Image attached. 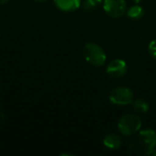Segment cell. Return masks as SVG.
<instances>
[{"mask_svg":"<svg viewBox=\"0 0 156 156\" xmlns=\"http://www.w3.org/2000/svg\"><path fill=\"white\" fill-rule=\"evenodd\" d=\"M84 56L86 60L95 67L104 65L107 58L105 50L96 43H88L85 45Z\"/></svg>","mask_w":156,"mask_h":156,"instance_id":"cell-3","label":"cell"},{"mask_svg":"<svg viewBox=\"0 0 156 156\" xmlns=\"http://www.w3.org/2000/svg\"><path fill=\"white\" fill-rule=\"evenodd\" d=\"M106 71L113 78H122L127 72V64L123 59L115 58L107 65Z\"/></svg>","mask_w":156,"mask_h":156,"instance_id":"cell-6","label":"cell"},{"mask_svg":"<svg viewBox=\"0 0 156 156\" xmlns=\"http://www.w3.org/2000/svg\"><path fill=\"white\" fill-rule=\"evenodd\" d=\"M154 155H156V150H155V151H154Z\"/></svg>","mask_w":156,"mask_h":156,"instance_id":"cell-16","label":"cell"},{"mask_svg":"<svg viewBox=\"0 0 156 156\" xmlns=\"http://www.w3.org/2000/svg\"><path fill=\"white\" fill-rule=\"evenodd\" d=\"M34 1L38 2V3H43V2H46V1H48V0H34Z\"/></svg>","mask_w":156,"mask_h":156,"instance_id":"cell-14","label":"cell"},{"mask_svg":"<svg viewBox=\"0 0 156 156\" xmlns=\"http://www.w3.org/2000/svg\"><path fill=\"white\" fill-rule=\"evenodd\" d=\"M9 0H0V5H4L5 3H7Z\"/></svg>","mask_w":156,"mask_h":156,"instance_id":"cell-13","label":"cell"},{"mask_svg":"<svg viewBox=\"0 0 156 156\" xmlns=\"http://www.w3.org/2000/svg\"><path fill=\"white\" fill-rule=\"evenodd\" d=\"M129 147L144 154H154L156 149V133L151 129L139 131L136 138L129 144Z\"/></svg>","mask_w":156,"mask_h":156,"instance_id":"cell-1","label":"cell"},{"mask_svg":"<svg viewBox=\"0 0 156 156\" xmlns=\"http://www.w3.org/2000/svg\"><path fill=\"white\" fill-rule=\"evenodd\" d=\"M56 6L64 12H71L77 10L80 5L81 0H54Z\"/></svg>","mask_w":156,"mask_h":156,"instance_id":"cell-7","label":"cell"},{"mask_svg":"<svg viewBox=\"0 0 156 156\" xmlns=\"http://www.w3.org/2000/svg\"><path fill=\"white\" fill-rule=\"evenodd\" d=\"M132 104H133V110L136 112H138V113H145L150 109L149 102L146 100L143 99V98H139V99L133 100Z\"/></svg>","mask_w":156,"mask_h":156,"instance_id":"cell-9","label":"cell"},{"mask_svg":"<svg viewBox=\"0 0 156 156\" xmlns=\"http://www.w3.org/2000/svg\"><path fill=\"white\" fill-rule=\"evenodd\" d=\"M102 1L103 0H83L82 5L86 10H92Z\"/></svg>","mask_w":156,"mask_h":156,"instance_id":"cell-11","label":"cell"},{"mask_svg":"<svg viewBox=\"0 0 156 156\" xmlns=\"http://www.w3.org/2000/svg\"><path fill=\"white\" fill-rule=\"evenodd\" d=\"M148 50H149L150 55L154 59H156V38L150 42V44L148 46Z\"/></svg>","mask_w":156,"mask_h":156,"instance_id":"cell-12","label":"cell"},{"mask_svg":"<svg viewBox=\"0 0 156 156\" xmlns=\"http://www.w3.org/2000/svg\"><path fill=\"white\" fill-rule=\"evenodd\" d=\"M134 1H135V2H136V3H139V2H140V1H141V0H134Z\"/></svg>","mask_w":156,"mask_h":156,"instance_id":"cell-15","label":"cell"},{"mask_svg":"<svg viewBox=\"0 0 156 156\" xmlns=\"http://www.w3.org/2000/svg\"><path fill=\"white\" fill-rule=\"evenodd\" d=\"M109 100L114 105L125 106L133 103L134 100V95L131 89L121 86L113 89L111 91Z\"/></svg>","mask_w":156,"mask_h":156,"instance_id":"cell-4","label":"cell"},{"mask_svg":"<svg viewBox=\"0 0 156 156\" xmlns=\"http://www.w3.org/2000/svg\"><path fill=\"white\" fill-rule=\"evenodd\" d=\"M143 125L141 118L134 113L123 115L118 122V130L124 136H132L138 133Z\"/></svg>","mask_w":156,"mask_h":156,"instance_id":"cell-2","label":"cell"},{"mask_svg":"<svg viewBox=\"0 0 156 156\" xmlns=\"http://www.w3.org/2000/svg\"><path fill=\"white\" fill-rule=\"evenodd\" d=\"M104 11L113 18L122 17L127 11L125 0H103Z\"/></svg>","mask_w":156,"mask_h":156,"instance_id":"cell-5","label":"cell"},{"mask_svg":"<svg viewBox=\"0 0 156 156\" xmlns=\"http://www.w3.org/2000/svg\"><path fill=\"white\" fill-rule=\"evenodd\" d=\"M103 144L112 150H116L121 147L122 145V138L120 135L115 133H110L107 136H105L103 140Z\"/></svg>","mask_w":156,"mask_h":156,"instance_id":"cell-8","label":"cell"},{"mask_svg":"<svg viewBox=\"0 0 156 156\" xmlns=\"http://www.w3.org/2000/svg\"><path fill=\"white\" fill-rule=\"evenodd\" d=\"M126 14H127V16L131 19H134V20H137V19H140L144 16V8L139 5H134L133 6H131L127 11H126Z\"/></svg>","mask_w":156,"mask_h":156,"instance_id":"cell-10","label":"cell"}]
</instances>
